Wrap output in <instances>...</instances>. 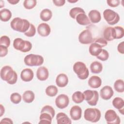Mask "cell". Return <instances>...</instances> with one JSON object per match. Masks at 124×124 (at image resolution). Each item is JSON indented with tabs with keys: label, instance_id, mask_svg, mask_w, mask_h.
Instances as JSON below:
<instances>
[{
	"label": "cell",
	"instance_id": "5b68a950",
	"mask_svg": "<svg viewBox=\"0 0 124 124\" xmlns=\"http://www.w3.org/2000/svg\"><path fill=\"white\" fill-rule=\"evenodd\" d=\"M13 46L16 50L22 52H27L30 51L32 48V44L29 41L23 40L20 38H17L13 41Z\"/></svg>",
	"mask_w": 124,
	"mask_h": 124
},
{
	"label": "cell",
	"instance_id": "74e56055",
	"mask_svg": "<svg viewBox=\"0 0 124 124\" xmlns=\"http://www.w3.org/2000/svg\"><path fill=\"white\" fill-rule=\"evenodd\" d=\"M96 57L97 59L102 61H106L108 59L109 53L106 49H102L100 54L98 55L97 56H96Z\"/></svg>",
	"mask_w": 124,
	"mask_h": 124
},
{
	"label": "cell",
	"instance_id": "7c38bea8",
	"mask_svg": "<svg viewBox=\"0 0 124 124\" xmlns=\"http://www.w3.org/2000/svg\"><path fill=\"white\" fill-rule=\"evenodd\" d=\"M114 94L112 88L109 86H105L100 91V95L104 100L110 99Z\"/></svg>",
	"mask_w": 124,
	"mask_h": 124
},
{
	"label": "cell",
	"instance_id": "1f68e13d",
	"mask_svg": "<svg viewBox=\"0 0 124 124\" xmlns=\"http://www.w3.org/2000/svg\"><path fill=\"white\" fill-rule=\"evenodd\" d=\"M114 29V39H119L123 38L124 35V28L121 26H115Z\"/></svg>",
	"mask_w": 124,
	"mask_h": 124
},
{
	"label": "cell",
	"instance_id": "681fc988",
	"mask_svg": "<svg viewBox=\"0 0 124 124\" xmlns=\"http://www.w3.org/2000/svg\"><path fill=\"white\" fill-rule=\"evenodd\" d=\"M78 0H68L67 1L70 2V3H75V2H77Z\"/></svg>",
	"mask_w": 124,
	"mask_h": 124
},
{
	"label": "cell",
	"instance_id": "ee69618b",
	"mask_svg": "<svg viewBox=\"0 0 124 124\" xmlns=\"http://www.w3.org/2000/svg\"><path fill=\"white\" fill-rule=\"evenodd\" d=\"M52 1L55 5L58 7H61L64 5L65 2V0H53Z\"/></svg>",
	"mask_w": 124,
	"mask_h": 124
},
{
	"label": "cell",
	"instance_id": "4316f807",
	"mask_svg": "<svg viewBox=\"0 0 124 124\" xmlns=\"http://www.w3.org/2000/svg\"><path fill=\"white\" fill-rule=\"evenodd\" d=\"M52 16V13L49 9H43L40 14V17L42 20L44 21H49Z\"/></svg>",
	"mask_w": 124,
	"mask_h": 124
},
{
	"label": "cell",
	"instance_id": "ba28073f",
	"mask_svg": "<svg viewBox=\"0 0 124 124\" xmlns=\"http://www.w3.org/2000/svg\"><path fill=\"white\" fill-rule=\"evenodd\" d=\"M84 99L90 106H95L99 99V94L97 91L87 90L83 93Z\"/></svg>",
	"mask_w": 124,
	"mask_h": 124
},
{
	"label": "cell",
	"instance_id": "277c9868",
	"mask_svg": "<svg viewBox=\"0 0 124 124\" xmlns=\"http://www.w3.org/2000/svg\"><path fill=\"white\" fill-rule=\"evenodd\" d=\"M101 116L100 111L96 108H87L84 112V118L85 120L92 123L99 121Z\"/></svg>",
	"mask_w": 124,
	"mask_h": 124
},
{
	"label": "cell",
	"instance_id": "e575fe53",
	"mask_svg": "<svg viewBox=\"0 0 124 124\" xmlns=\"http://www.w3.org/2000/svg\"><path fill=\"white\" fill-rule=\"evenodd\" d=\"M43 112H46L49 114L51 116L52 118H53L55 114V111L53 108L49 105H46L43 107L41 111V113Z\"/></svg>",
	"mask_w": 124,
	"mask_h": 124
},
{
	"label": "cell",
	"instance_id": "e0dca14e",
	"mask_svg": "<svg viewBox=\"0 0 124 124\" xmlns=\"http://www.w3.org/2000/svg\"><path fill=\"white\" fill-rule=\"evenodd\" d=\"M68 83V78L67 75L63 73L60 74L56 78V85L61 88L65 87Z\"/></svg>",
	"mask_w": 124,
	"mask_h": 124
},
{
	"label": "cell",
	"instance_id": "d590c367",
	"mask_svg": "<svg viewBox=\"0 0 124 124\" xmlns=\"http://www.w3.org/2000/svg\"><path fill=\"white\" fill-rule=\"evenodd\" d=\"M21 99L22 97L21 95L18 93H14L10 95V100L15 104L19 103L21 101Z\"/></svg>",
	"mask_w": 124,
	"mask_h": 124
},
{
	"label": "cell",
	"instance_id": "83f0119b",
	"mask_svg": "<svg viewBox=\"0 0 124 124\" xmlns=\"http://www.w3.org/2000/svg\"><path fill=\"white\" fill-rule=\"evenodd\" d=\"M72 100L77 104L82 103L84 100V96L82 93L80 91L75 92L72 96Z\"/></svg>",
	"mask_w": 124,
	"mask_h": 124
},
{
	"label": "cell",
	"instance_id": "f35d334b",
	"mask_svg": "<svg viewBox=\"0 0 124 124\" xmlns=\"http://www.w3.org/2000/svg\"><path fill=\"white\" fill-rule=\"evenodd\" d=\"M10 45V38L6 35H3L0 37V45H2L8 47Z\"/></svg>",
	"mask_w": 124,
	"mask_h": 124
},
{
	"label": "cell",
	"instance_id": "cb8c5ba5",
	"mask_svg": "<svg viewBox=\"0 0 124 124\" xmlns=\"http://www.w3.org/2000/svg\"><path fill=\"white\" fill-rule=\"evenodd\" d=\"M103 69L102 63L98 61H94L90 65V70L93 74H99L101 73Z\"/></svg>",
	"mask_w": 124,
	"mask_h": 124
},
{
	"label": "cell",
	"instance_id": "30bf717a",
	"mask_svg": "<svg viewBox=\"0 0 124 124\" xmlns=\"http://www.w3.org/2000/svg\"><path fill=\"white\" fill-rule=\"evenodd\" d=\"M78 41L82 44H89L93 42V39L91 31L89 30L82 31L78 36Z\"/></svg>",
	"mask_w": 124,
	"mask_h": 124
},
{
	"label": "cell",
	"instance_id": "d6a6232c",
	"mask_svg": "<svg viewBox=\"0 0 124 124\" xmlns=\"http://www.w3.org/2000/svg\"><path fill=\"white\" fill-rule=\"evenodd\" d=\"M114 88L115 91L118 93H122L124 92V83L122 79H117L114 83Z\"/></svg>",
	"mask_w": 124,
	"mask_h": 124
},
{
	"label": "cell",
	"instance_id": "8fae6325",
	"mask_svg": "<svg viewBox=\"0 0 124 124\" xmlns=\"http://www.w3.org/2000/svg\"><path fill=\"white\" fill-rule=\"evenodd\" d=\"M69 103L68 96L64 94H61L58 95L55 99V104L57 108L60 109H63L66 108Z\"/></svg>",
	"mask_w": 124,
	"mask_h": 124
},
{
	"label": "cell",
	"instance_id": "4fadbf2b",
	"mask_svg": "<svg viewBox=\"0 0 124 124\" xmlns=\"http://www.w3.org/2000/svg\"><path fill=\"white\" fill-rule=\"evenodd\" d=\"M38 34L42 37H46L49 35L51 32V29L48 24L46 23L40 24L37 27Z\"/></svg>",
	"mask_w": 124,
	"mask_h": 124
},
{
	"label": "cell",
	"instance_id": "52a82bcc",
	"mask_svg": "<svg viewBox=\"0 0 124 124\" xmlns=\"http://www.w3.org/2000/svg\"><path fill=\"white\" fill-rule=\"evenodd\" d=\"M103 17L107 23L110 25H113L117 23L120 20V16L118 14L109 9L104 11Z\"/></svg>",
	"mask_w": 124,
	"mask_h": 124
},
{
	"label": "cell",
	"instance_id": "bcb514c9",
	"mask_svg": "<svg viewBox=\"0 0 124 124\" xmlns=\"http://www.w3.org/2000/svg\"><path fill=\"white\" fill-rule=\"evenodd\" d=\"M0 124H13L12 120L11 119L8 118H5L2 119L0 121Z\"/></svg>",
	"mask_w": 124,
	"mask_h": 124
},
{
	"label": "cell",
	"instance_id": "7bdbcfd3",
	"mask_svg": "<svg viewBox=\"0 0 124 124\" xmlns=\"http://www.w3.org/2000/svg\"><path fill=\"white\" fill-rule=\"evenodd\" d=\"M95 42L98 43L99 45H100L102 47L106 46L108 44L107 41L103 38H99L97 39L95 41Z\"/></svg>",
	"mask_w": 124,
	"mask_h": 124
},
{
	"label": "cell",
	"instance_id": "8992f818",
	"mask_svg": "<svg viewBox=\"0 0 124 124\" xmlns=\"http://www.w3.org/2000/svg\"><path fill=\"white\" fill-rule=\"evenodd\" d=\"M43 57L39 55L30 54L25 56L24 59L25 64L29 66L41 65L44 62Z\"/></svg>",
	"mask_w": 124,
	"mask_h": 124
},
{
	"label": "cell",
	"instance_id": "603a6c76",
	"mask_svg": "<svg viewBox=\"0 0 124 124\" xmlns=\"http://www.w3.org/2000/svg\"><path fill=\"white\" fill-rule=\"evenodd\" d=\"M103 37L106 41H111L114 39V29L111 27H107L103 31Z\"/></svg>",
	"mask_w": 124,
	"mask_h": 124
},
{
	"label": "cell",
	"instance_id": "8d00e7d4",
	"mask_svg": "<svg viewBox=\"0 0 124 124\" xmlns=\"http://www.w3.org/2000/svg\"><path fill=\"white\" fill-rule=\"evenodd\" d=\"M37 4V1L35 0H25L23 2V6L26 9H33Z\"/></svg>",
	"mask_w": 124,
	"mask_h": 124
},
{
	"label": "cell",
	"instance_id": "d4e9b609",
	"mask_svg": "<svg viewBox=\"0 0 124 124\" xmlns=\"http://www.w3.org/2000/svg\"><path fill=\"white\" fill-rule=\"evenodd\" d=\"M35 98L34 93L31 91H26L22 95V98L23 101L27 103H30L33 102Z\"/></svg>",
	"mask_w": 124,
	"mask_h": 124
},
{
	"label": "cell",
	"instance_id": "7402d4cb",
	"mask_svg": "<svg viewBox=\"0 0 124 124\" xmlns=\"http://www.w3.org/2000/svg\"><path fill=\"white\" fill-rule=\"evenodd\" d=\"M77 22L81 25H88L91 24V22L85 13H80L76 17Z\"/></svg>",
	"mask_w": 124,
	"mask_h": 124
},
{
	"label": "cell",
	"instance_id": "f546056e",
	"mask_svg": "<svg viewBox=\"0 0 124 124\" xmlns=\"http://www.w3.org/2000/svg\"><path fill=\"white\" fill-rule=\"evenodd\" d=\"M112 105L118 110L124 108V101L123 98L119 97L114 98L112 101Z\"/></svg>",
	"mask_w": 124,
	"mask_h": 124
},
{
	"label": "cell",
	"instance_id": "2e32d148",
	"mask_svg": "<svg viewBox=\"0 0 124 124\" xmlns=\"http://www.w3.org/2000/svg\"><path fill=\"white\" fill-rule=\"evenodd\" d=\"M33 72L30 68H25L23 69L20 74L21 79L25 82L31 81L33 79Z\"/></svg>",
	"mask_w": 124,
	"mask_h": 124
},
{
	"label": "cell",
	"instance_id": "ab89813d",
	"mask_svg": "<svg viewBox=\"0 0 124 124\" xmlns=\"http://www.w3.org/2000/svg\"><path fill=\"white\" fill-rule=\"evenodd\" d=\"M35 33H36L35 27L32 24H31L29 29L26 32L24 33V34L28 37H31L34 36Z\"/></svg>",
	"mask_w": 124,
	"mask_h": 124
},
{
	"label": "cell",
	"instance_id": "7dc6e473",
	"mask_svg": "<svg viewBox=\"0 0 124 124\" xmlns=\"http://www.w3.org/2000/svg\"><path fill=\"white\" fill-rule=\"evenodd\" d=\"M7 1L9 3H10L11 4H13V5L16 4L19 1V0H8Z\"/></svg>",
	"mask_w": 124,
	"mask_h": 124
},
{
	"label": "cell",
	"instance_id": "9a60e30c",
	"mask_svg": "<svg viewBox=\"0 0 124 124\" xmlns=\"http://www.w3.org/2000/svg\"><path fill=\"white\" fill-rule=\"evenodd\" d=\"M49 76L48 69L45 66L39 67L36 71V77L40 81H45L47 79Z\"/></svg>",
	"mask_w": 124,
	"mask_h": 124
},
{
	"label": "cell",
	"instance_id": "60d3db41",
	"mask_svg": "<svg viewBox=\"0 0 124 124\" xmlns=\"http://www.w3.org/2000/svg\"><path fill=\"white\" fill-rule=\"evenodd\" d=\"M107 4L108 6L111 7H116L120 3L119 0H107Z\"/></svg>",
	"mask_w": 124,
	"mask_h": 124
},
{
	"label": "cell",
	"instance_id": "6da1fadb",
	"mask_svg": "<svg viewBox=\"0 0 124 124\" xmlns=\"http://www.w3.org/2000/svg\"><path fill=\"white\" fill-rule=\"evenodd\" d=\"M0 78L8 84L13 85L17 81V75L11 66L5 65L0 70Z\"/></svg>",
	"mask_w": 124,
	"mask_h": 124
},
{
	"label": "cell",
	"instance_id": "ac0fdd59",
	"mask_svg": "<svg viewBox=\"0 0 124 124\" xmlns=\"http://www.w3.org/2000/svg\"><path fill=\"white\" fill-rule=\"evenodd\" d=\"M88 18L93 23H98L101 19V14L96 10H92L88 13Z\"/></svg>",
	"mask_w": 124,
	"mask_h": 124
},
{
	"label": "cell",
	"instance_id": "f6af8a7d",
	"mask_svg": "<svg viewBox=\"0 0 124 124\" xmlns=\"http://www.w3.org/2000/svg\"><path fill=\"white\" fill-rule=\"evenodd\" d=\"M124 42L123 41L119 43L117 46V50L121 54H123L124 53Z\"/></svg>",
	"mask_w": 124,
	"mask_h": 124
},
{
	"label": "cell",
	"instance_id": "d6986e66",
	"mask_svg": "<svg viewBox=\"0 0 124 124\" xmlns=\"http://www.w3.org/2000/svg\"><path fill=\"white\" fill-rule=\"evenodd\" d=\"M89 86L93 89L100 87L102 84V80L100 77L97 76H92L88 80Z\"/></svg>",
	"mask_w": 124,
	"mask_h": 124
},
{
	"label": "cell",
	"instance_id": "4dcf8cb0",
	"mask_svg": "<svg viewBox=\"0 0 124 124\" xmlns=\"http://www.w3.org/2000/svg\"><path fill=\"white\" fill-rule=\"evenodd\" d=\"M46 94L50 97H53L57 95L58 90L56 86L54 85H49L46 87L45 91Z\"/></svg>",
	"mask_w": 124,
	"mask_h": 124
},
{
	"label": "cell",
	"instance_id": "ffe728a7",
	"mask_svg": "<svg viewBox=\"0 0 124 124\" xmlns=\"http://www.w3.org/2000/svg\"><path fill=\"white\" fill-rule=\"evenodd\" d=\"M102 50V47L96 42H93L89 48L90 54L93 56H97L100 54Z\"/></svg>",
	"mask_w": 124,
	"mask_h": 124
},
{
	"label": "cell",
	"instance_id": "3957f363",
	"mask_svg": "<svg viewBox=\"0 0 124 124\" xmlns=\"http://www.w3.org/2000/svg\"><path fill=\"white\" fill-rule=\"evenodd\" d=\"M74 72L78 77L82 80L87 78L89 75V72L86 64L81 62H75L73 67Z\"/></svg>",
	"mask_w": 124,
	"mask_h": 124
},
{
	"label": "cell",
	"instance_id": "9c48e42d",
	"mask_svg": "<svg viewBox=\"0 0 124 124\" xmlns=\"http://www.w3.org/2000/svg\"><path fill=\"white\" fill-rule=\"evenodd\" d=\"M105 119L108 124H119L120 123L119 116L112 109H108L105 112Z\"/></svg>",
	"mask_w": 124,
	"mask_h": 124
},
{
	"label": "cell",
	"instance_id": "5bb4252c",
	"mask_svg": "<svg viewBox=\"0 0 124 124\" xmlns=\"http://www.w3.org/2000/svg\"><path fill=\"white\" fill-rule=\"evenodd\" d=\"M70 115L72 120L77 121L79 120L81 117L82 109L78 106H73L70 110Z\"/></svg>",
	"mask_w": 124,
	"mask_h": 124
},
{
	"label": "cell",
	"instance_id": "b9f144b4",
	"mask_svg": "<svg viewBox=\"0 0 124 124\" xmlns=\"http://www.w3.org/2000/svg\"><path fill=\"white\" fill-rule=\"evenodd\" d=\"M8 47L2 46L0 45V57H3L7 55L8 53Z\"/></svg>",
	"mask_w": 124,
	"mask_h": 124
},
{
	"label": "cell",
	"instance_id": "836d02e7",
	"mask_svg": "<svg viewBox=\"0 0 124 124\" xmlns=\"http://www.w3.org/2000/svg\"><path fill=\"white\" fill-rule=\"evenodd\" d=\"M80 13H85L84 10L80 7H74L71 9L69 12L70 16L73 19H76V16Z\"/></svg>",
	"mask_w": 124,
	"mask_h": 124
},
{
	"label": "cell",
	"instance_id": "7a4b0ae2",
	"mask_svg": "<svg viewBox=\"0 0 124 124\" xmlns=\"http://www.w3.org/2000/svg\"><path fill=\"white\" fill-rule=\"evenodd\" d=\"M31 23L26 19H22L20 17L14 18L10 23L11 28L17 31L26 32L30 28Z\"/></svg>",
	"mask_w": 124,
	"mask_h": 124
},
{
	"label": "cell",
	"instance_id": "c3c4849f",
	"mask_svg": "<svg viewBox=\"0 0 124 124\" xmlns=\"http://www.w3.org/2000/svg\"><path fill=\"white\" fill-rule=\"evenodd\" d=\"M3 113H4V108L1 104H0V117L2 116Z\"/></svg>",
	"mask_w": 124,
	"mask_h": 124
},
{
	"label": "cell",
	"instance_id": "44dd1931",
	"mask_svg": "<svg viewBox=\"0 0 124 124\" xmlns=\"http://www.w3.org/2000/svg\"><path fill=\"white\" fill-rule=\"evenodd\" d=\"M57 123L58 124H71L72 121L68 116L63 112H59L56 115Z\"/></svg>",
	"mask_w": 124,
	"mask_h": 124
},
{
	"label": "cell",
	"instance_id": "f1b7e54d",
	"mask_svg": "<svg viewBox=\"0 0 124 124\" xmlns=\"http://www.w3.org/2000/svg\"><path fill=\"white\" fill-rule=\"evenodd\" d=\"M39 120V124H51L52 122V117L49 114L46 112H43L41 113Z\"/></svg>",
	"mask_w": 124,
	"mask_h": 124
},
{
	"label": "cell",
	"instance_id": "484cf974",
	"mask_svg": "<svg viewBox=\"0 0 124 124\" xmlns=\"http://www.w3.org/2000/svg\"><path fill=\"white\" fill-rule=\"evenodd\" d=\"M12 13L8 9L4 8L0 11V20L3 22L9 21L12 17Z\"/></svg>",
	"mask_w": 124,
	"mask_h": 124
}]
</instances>
